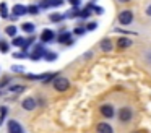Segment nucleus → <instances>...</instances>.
Listing matches in <instances>:
<instances>
[{"label":"nucleus","mask_w":151,"mask_h":133,"mask_svg":"<svg viewBox=\"0 0 151 133\" xmlns=\"http://www.w3.org/2000/svg\"><path fill=\"white\" fill-rule=\"evenodd\" d=\"M63 0H41L39 8H50V6H62Z\"/></svg>","instance_id":"obj_10"},{"label":"nucleus","mask_w":151,"mask_h":133,"mask_svg":"<svg viewBox=\"0 0 151 133\" xmlns=\"http://www.w3.org/2000/svg\"><path fill=\"white\" fill-rule=\"evenodd\" d=\"M13 57L15 58H29V54H28V52H15L13 54Z\"/></svg>","instance_id":"obj_24"},{"label":"nucleus","mask_w":151,"mask_h":133,"mask_svg":"<svg viewBox=\"0 0 151 133\" xmlns=\"http://www.w3.org/2000/svg\"><path fill=\"white\" fill-rule=\"evenodd\" d=\"M54 39H55V32H54L52 29H44V31L41 32V36H39V41L42 42V44L52 42Z\"/></svg>","instance_id":"obj_7"},{"label":"nucleus","mask_w":151,"mask_h":133,"mask_svg":"<svg viewBox=\"0 0 151 133\" xmlns=\"http://www.w3.org/2000/svg\"><path fill=\"white\" fill-rule=\"evenodd\" d=\"M7 114H8V107L2 106V107H0V125L4 123V120H5V117H7Z\"/></svg>","instance_id":"obj_22"},{"label":"nucleus","mask_w":151,"mask_h":133,"mask_svg":"<svg viewBox=\"0 0 151 133\" xmlns=\"http://www.w3.org/2000/svg\"><path fill=\"white\" fill-rule=\"evenodd\" d=\"M28 13H31V15L39 13V5H29V6H28Z\"/></svg>","instance_id":"obj_25"},{"label":"nucleus","mask_w":151,"mask_h":133,"mask_svg":"<svg viewBox=\"0 0 151 133\" xmlns=\"http://www.w3.org/2000/svg\"><path fill=\"white\" fill-rule=\"evenodd\" d=\"M24 42H26V39H24V37H13V41H12V44H13L15 47H21V49H23Z\"/></svg>","instance_id":"obj_19"},{"label":"nucleus","mask_w":151,"mask_h":133,"mask_svg":"<svg viewBox=\"0 0 151 133\" xmlns=\"http://www.w3.org/2000/svg\"><path fill=\"white\" fill-rule=\"evenodd\" d=\"M117 2H120V3H128V2H132V0H117Z\"/></svg>","instance_id":"obj_34"},{"label":"nucleus","mask_w":151,"mask_h":133,"mask_svg":"<svg viewBox=\"0 0 151 133\" xmlns=\"http://www.w3.org/2000/svg\"><path fill=\"white\" fill-rule=\"evenodd\" d=\"M99 112H101L102 117H106V119H112V117L115 115V109L112 104H102L101 107H99Z\"/></svg>","instance_id":"obj_6"},{"label":"nucleus","mask_w":151,"mask_h":133,"mask_svg":"<svg viewBox=\"0 0 151 133\" xmlns=\"http://www.w3.org/2000/svg\"><path fill=\"white\" fill-rule=\"evenodd\" d=\"M21 106H23L24 110H34L37 106V101L34 99V97H24L23 102H21Z\"/></svg>","instance_id":"obj_11"},{"label":"nucleus","mask_w":151,"mask_h":133,"mask_svg":"<svg viewBox=\"0 0 151 133\" xmlns=\"http://www.w3.org/2000/svg\"><path fill=\"white\" fill-rule=\"evenodd\" d=\"M8 83H10V78H8V76H5L4 80L0 81V89H2V88H5V86H8Z\"/></svg>","instance_id":"obj_32"},{"label":"nucleus","mask_w":151,"mask_h":133,"mask_svg":"<svg viewBox=\"0 0 151 133\" xmlns=\"http://www.w3.org/2000/svg\"><path fill=\"white\" fill-rule=\"evenodd\" d=\"M46 49H44V44L41 42V44H37L36 47H34V52L33 54H29V58L31 60H34V62H37V60H41V58L44 57V54H46Z\"/></svg>","instance_id":"obj_4"},{"label":"nucleus","mask_w":151,"mask_h":133,"mask_svg":"<svg viewBox=\"0 0 151 133\" xmlns=\"http://www.w3.org/2000/svg\"><path fill=\"white\" fill-rule=\"evenodd\" d=\"M57 41H59V44L72 45V44H73V39H72V32H70V31H65V29H62V31L59 32V36H57Z\"/></svg>","instance_id":"obj_3"},{"label":"nucleus","mask_w":151,"mask_h":133,"mask_svg":"<svg viewBox=\"0 0 151 133\" xmlns=\"http://www.w3.org/2000/svg\"><path fill=\"white\" fill-rule=\"evenodd\" d=\"M91 16V10H88L85 6L83 10H80V13H78V18H81V19H86V18H89Z\"/></svg>","instance_id":"obj_20"},{"label":"nucleus","mask_w":151,"mask_h":133,"mask_svg":"<svg viewBox=\"0 0 151 133\" xmlns=\"http://www.w3.org/2000/svg\"><path fill=\"white\" fill-rule=\"evenodd\" d=\"M21 29H23L24 32H28V34H33L36 26H34L33 23H23V24H21Z\"/></svg>","instance_id":"obj_16"},{"label":"nucleus","mask_w":151,"mask_h":133,"mask_svg":"<svg viewBox=\"0 0 151 133\" xmlns=\"http://www.w3.org/2000/svg\"><path fill=\"white\" fill-rule=\"evenodd\" d=\"M52 84H54V89L55 91H59V93H65V91L70 88V80L65 78V76H57L55 80L52 81Z\"/></svg>","instance_id":"obj_1"},{"label":"nucleus","mask_w":151,"mask_h":133,"mask_svg":"<svg viewBox=\"0 0 151 133\" xmlns=\"http://www.w3.org/2000/svg\"><path fill=\"white\" fill-rule=\"evenodd\" d=\"M133 133H138V132H133Z\"/></svg>","instance_id":"obj_35"},{"label":"nucleus","mask_w":151,"mask_h":133,"mask_svg":"<svg viewBox=\"0 0 151 133\" xmlns=\"http://www.w3.org/2000/svg\"><path fill=\"white\" fill-rule=\"evenodd\" d=\"M85 28H86V31H93V29H96V28H98V23L91 21V23H88V24H86Z\"/></svg>","instance_id":"obj_29"},{"label":"nucleus","mask_w":151,"mask_h":133,"mask_svg":"<svg viewBox=\"0 0 151 133\" xmlns=\"http://www.w3.org/2000/svg\"><path fill=\"white\" fill-rule=\"evenodd\" d=\"M117 117L122 123H128L132 120V117H133V110H132L130 107H122V109H119Z\"/></svg>","instance_id":"obj_2"},{"label":"nucleus","mask_w":151,"mask_h":133,"mask_svg":"<svg viewBox=\"0 0 151 133\" xmlns=\"http://www.w3.org/2000/svg\"><path fill=\"white\" fill-rule=\"evenodd\" d=\"M44 58H46L47 62H55L57 60V54L55 52H46V54H44Z\"/></svg>","instance_id":"obj_23"},{"label":"nucleus","mask_w":151,"mask_h":133,"mask_svg":"<svg viewBox=\"0 0 151 133\" xmlns=\"http://www.w3.org/2000/svg\"><path fill=\"white\" fill-rule=\"evenodd\" d=\"M114 31L115 32H124V34H138V32H135V31H127V29H120V28H115Z\"/></svg>","instance_id":"obj_31"},{"label":"nucleus","mask_w":151,"mask_h":133,"mask_svg":"<svg viewBox=\"0 0 151 133\" xmlns=\"http://www.w3.org/2000/svg\"><path fill=\"white\" fill-rule=\"evenodd\" d=\"M96 132L98 133H114V128L111 127V123L101 122V123H98V127H96Z\"/></svg>","instance_id":"obj_12"},{"label":"nucleus","mask_w":151,"mask_h":133,"mask_svg":"<svg viewBox=\"0 0 151 133\" xmlns=\"http://www.w3.org/2000/svg\"><path fill=\"white\" fill-rule=\"evenodd\" d=\"M28 13V6L26 5H21V3H17V5H13V10H12V16H15V18H18V16H23Z\"/></svg>","instance_id":"obj_8"},{"label":"nucleus","mask_w":151,"mask_h":133,"mask_svg":"<svg viewBox=\"0 0 151 133\" xmlns=\"http://www.w3.org/2000/svg\"><path fill=\"white\" fill-rule=\"evenodd\" d=\"M63 18H65V16H63V15H60V13H52V15L49 16V19H50L52 23H60Z\"/></svg>","instance_id":"obj_21"},{"label":"nucleus","mask_w":151,"mask_h":133,"mask_svg":"<svg viewBox=\"0 0 151 133\" xmlns=\"http://www.w3.org/2000/svg\"><path fill=\"white\" fill-rule=\"evenodd\" d=\"M8 49H10V45H8V42H5V41H0V52H8Z\"/></svg>","instance_id":"obj_27"},{"label":"nucleus","mask_w":151,"mask_h":133,"mask_svg":"<svg viewBox=\"0 0 151 133\" xmlns=\"http://www.w3.org/2000/svg\"><path fill=\"white\" fill-rule=\"evenodd\" d=\"M99 47H101L102 52H111L112 49H114V42H112L109 37H106V39H102V41H101Z\"/></svg>","instance_id":"obj_13"},{"label":"nucleus","mask_w":151,"mask_h":133,"mask_svg":"<svg viewBox=\"0 0 151 133\" xmlns=\"http://www.w3.org/2000/svg\"><path fill=\"white\" fill-rule=\"evenodd\" d=\"M86 32V28H83V26H76L75 29H73V34H76V36H81V34H85Z\"/></svg>","instance_id":"obj_26"},{"label":"nucleus","mask_w":151,"mask_h":133,"mask_svg":"<svg viewBox=\"0 0 151 133\" xmlns=\"http://www.w3.org/2000/svg\"><path fill=\"white\" fill-rule=\"evenodd\" d=\"M0 16L4 19H8L10 16H8V8H7V3L5 2H2L0 3Z\"/></svg>","instance_id":"obj_17"},{"label":"nucleus","mask_w":151,"mask_h":133,"mask_svg":"<svg viewBox=\"0 0 151 133\" xmlns=\"http://www.w3.org/2000/svg\"><path fill=\"white\" fill-rule=\"evenodd\" d=\"M130 45H132V41L128 37H119V41H117L119 49H128Z\"/></svg>","instance_id":"obj_15"},{"label":"nucleus","mask_w":151,"mask_h":133,"mask_svg":"<svg viewBox=\"0 0 151 133\" xmlns=\"http://www.w3.org/2000/svg\"><path fill=\"white\" fill-rule=\"evenodd\" d=\"M17 31H18V28H17L15 24L7 26V28H5V32H7V36H12V37H17Z\"/></svg>","instance_id":"obj_18"},{"label":"nucleus","mask_w":151,"mask_h":133,"mask_svg":"<svg viewBox=\"0 0 151 133\" xmlns=\"http://www.w3.org/2000/svg\"><path fill=\"white\" fill-rule=\"evenodd\" d=\"M8 133H24V130L20 125V122L12 119V120H8Z\"/></svg>","instance_id":"obj_9"},{"label":"nucleus","mask_w":151,"mask_h":133,"mask_svg":"<svg viewBox=\"0 0 151 133\" xmlns=\"http://www.w3.org/2000/svg\"><path fill=\"white\" fill-rule=\"evenodd\" d=\"M12 70H13V73H23L24 68L21 67V65H13V67H12Z\"/></svg>","instance_id":"obj_30"},{"label":"nucleus","mask_w":151,"mask_h":133,"mask_svg":"<svg viewBox=\"0 0 151 133\" xmlns=\"http://www.w3.org/2000/svg\"><path fill=\"white\" fill-rule=\"evenodd\" d=\"M133 21V13L130 12V10H124V12L119 13V23L124 26L130 24V23Z\"/></svg>","instance_id":"obj_5"},{"label":"nucleus","mask_w":151,"mask_h":133,"mask_svg":"<svg viewBox=\"0 0 151 133\" xmlns=\"http://www.w3.org/2000/svg\"><path fill=\"white\" fill-rule=\"evenodd\" d=\"M146 15H148V16H151V3L146 6Z\"/></svg>","instance_id":"obj_33"},{"label":"nucleus","mask_w":151,"mask_h":133,"mask_svg":"<svg viewBox=\"0 0 151 133\" xmlns=\"http://www.w3.org/2000/svg\"><path fill=\"white\" fill-rule=\"evenodd\" d=\"M70 5H72V8L75 10H80V5H81V0H68Z\"/></svg>","instance_id":"obj_28"},{"label":"nucleus","mask_w":151,"mask_h":133,"mask_svg":"<svg viewBox=\"0 0 151 133\" xmlns=\"http://www.w3.org/2000/svg\"><path fill=\"white\" fill-rule=\"evenodd\" d=\"M24 89H26V88H24L23 84H10V86L7 88V93H10V94H21Z\"/></svg>","instance_id":"obj_14"}]
</instances>
